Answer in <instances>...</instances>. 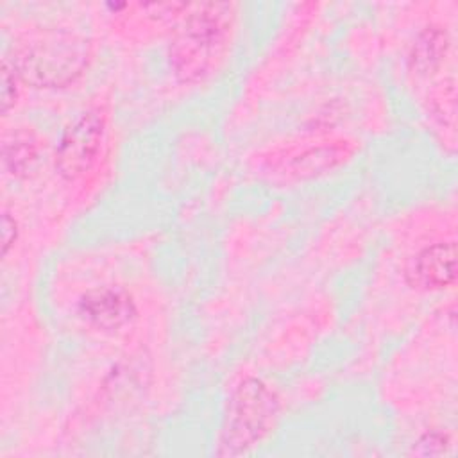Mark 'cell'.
Listing matches in <instances>:
<instances>
[{
	"mask_svg": "<svg viewBox=\"0 0 458 458\" xmlns=\"http://www.w3.org/2000/svg\"><path fill=\"white\" fill-rule=\"evenodd\" d=\"M238 27L233 2L186 4L166 45L170 75L184 86L213 79L225 64Z\"/></svg>",
	"mask_w": 458,
	"mask_h": 458,
	"instance_id": "cell-1",
	"label": "cell"
},
{
	"mask_svg": "<svg viewBox=\"0 0 458 458\" xmlns=\"http://www.w3.org/2000/svg\"><path fill=\"white\" fill-rule=\"evenodd\" d=\"M93 55V41L72 29H47L7 54L20 82L38 89L73 86L89 70Z\"/></svg>",
	"mask_w": 458,
	"mask_h": 458,
	"instance_id": "cell-2",
	"label": "cell"
},
{
	"mask_svg": "<svg viewBox=\"0 0 458 458\" xmlns=\"http://www.w3.org/2000/svg\"><path fill=\"white\" fill-rule=\"evenodd\" d=\"M281 413L283 399L267 379L242 377L224 401L213 453L218 456L252 453L276 431Z\"/></svg>",
	"mask_w": 458,
	"mask_h": 458,
	"instance_id": "cell-3",
	"label": "cell"
},
{
	"mask_svg": "<svg viewBox=\"0 0 458 458\" xmlns=\"http://www.w3.org/2000/svg\"><path fill=\"white\" fill-rule=\"evenodd\" d=\"M358 154V141L336 134H311L268 148L261 154L265 175L283 182H306L349 165Z\"/></svg>",
	"mask_w": 458,
	"mask_h": 458,
	"instance_id": "cell-4",
	"label": "cell"
},
{
	"mask_svg": "<svg viewBox=\"0 0 458 458\" xmlns=\"http://www.w3.org/2000/svg\"><path fill=\"white\" fill-rule=\"evenodd\" d=\"M109 114L104 106L81 111L59 134L54 163L61 179L77 182L86 179L106 154Z\"/></svg>",
	"mask_w": 458,
	"mask_h": 458,
	"instance_id": "cell-5",
	"label": "cell"
},
{
	"mask_svg": "<svg viewBox=\"0 0 458 458\" xmlns=\"http://www.w3.org/2000/svg\"><path fill=\"white\" fill-rule=\"evenodd\" d=\"M79 318L102 335H118L138 318V304L129 288L116 283L88 288L77 301Z\"/></svg>",
	"mask_w": 458,
	"mask_h": 458,
	"instance_id": "cell-6",
	"label": "cell"
},
{
	"mask_svg": "<svg viewBox=\"0 0 458 458\" xmlns=\"http://www.w3.org/2000/svg\"><path fill=\"white\" fill-rule=\"evenodd\" d=\"M406 286L420 293L444 292L456 283V242L435 240L419 247L403 263Z\"/></svg>",
	"mask_w": 458,
	"mask_h": 458,
	"instance_id": "cell-7",
	"label": "cell"
},
{
	"mask_svg": "<svg viewBox=\"0 0 458 458\" xmlns=\"http://www.w3.org/2000/svg\"><path fill=\"white\" fill-rule=\"evenodd\" d=\"M453 50V38L445 25L428 23L411 39L406 68L417 79H428L442 70Z\"/></svg>",
	"mask_w": 458,
	"mask_h": 458,
	"instance_id": "cell-8",
	"label": "cell"
},
{
	"mask_svg": "<svg viewBox=\"0 0 458 458\" xmlns=\"http://www.w3.org/2000/svg\"><path fill=\"white\" fill-rule=\"evenodd\" d=\"M41 161V140L36 131L18 127L5 134L2 143V165L14 179L29 177Z\"/></svg>",
	"mask_w": 458,
	"mask_h": 458,
	"instance_id": "cell-9",
	"label": "cell"
},
{
	"mask_svg": "<svg viewBox=\"0 0 458 458\" xmlns=\"http://www.w3.org/2000/svg\"><path fill=\"white\" fill-rule=\"evenodd\" d=\"M428 113L438 120L449 131H454V118H456V88L454 79L444 81V88L437 89L429 98Z\"/></svg>",
	"mask_w": 458,
	"mask_h": 458,
	"instance_id": "cell-10",
	"label": "cell"
},
{
	"mask_svg": "<svg viewBox=\"0 0 458 458\" xmlns=\"http://www.w3.org/2000/svg\"><path fill=\"white\" fill-rule=\"evenodd\" d=\"M451 449H453L451 433L442 429H428L417 438L411 453L419 456H437V454H447L451 453Z\"/></svg>",
	"mask_w": 458,
	"mask_h": 458,
	"instance_id": "cell-11",
	"label": "cell"
},
{
	"mask_svg": "<svg viewBox=\"0 0 458 458\" xmlns=\"http://www.w3.org/2000/svg\"><path fill=\"white\" fill-rule=\"evenodd\" d=\"M18 75L7 54L2 57V113L7 114L18 98Z\"/></svg>",
	"mask_w": 458,
	"mask_h": 458,
	"instance_id": "cell-12",
	"label": "cell"
},
{
	"mask_svg": "<svg viewBox=\"0 0 458 458\" xmlns=\"http://www.w3.org/2000/svg\"><path fill=\"white\" fill-rule=\"evenodd\" d=\"M18 234H20V227H18L16 216L9 209L4 208V211H2V256L4 258L16 245Z\"/></svg>",
	"mask_w": 458,
	"mask_h": 458,
	"instance_id": "cell-13",
	"label": "cell"
}]
</instances>
